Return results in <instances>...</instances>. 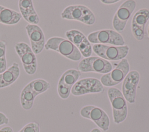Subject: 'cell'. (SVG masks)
Masks as SVG:
<instances>
[{
    "instance_id": "6da1fadb",
    "label": "cell",
    "mask_w": 149,
    "mask_h": 132,
    "mask_svg": "<svg viewBox=\"0 0 149 132\" xmlns=\"http://www.w3.org/2000/svg\"><path fill=\"white\" fill-rule=\"evenodd\" d=\"M44 48L56 51L73 61H78L81 58V54L79 49L70 41L62 37L49 38L45 42Z\"/></svg>"
},
{
    "instance_id": "7a4b0ae2",
    "label": "cell",
    "mask_w": 149,
    "mask_h": 132,
    "mask_svg": "<svg viewBox=\"0 0 149 132\" xmlns=\"http://www.w3.org/2000/svg\"><path fill=\"white\" fill-rule=\"evenodd\" d=\"M107 95L112 107L113 122L116 124H120L126 120L127 116V101L122 92L115 87H109Z\"/></svg>"
},
{
    "instance_id": "3957f363",
    "label": "cell",
    "mask_w": 149,
    "mask_h": 132,
    "mask_svg": "<svg viewBox=\"0 0 149 132\" xmlns=\"http://www.w3.org/2000/svg\"><path fill=\"white\" fill-rule=\"evenodd\" d=\"M61 16L63 19L77 20L87 26H91L95 22L93 12L83 5H73L66 7L61 12Z\"/></svg>"
},
{
    "instance_id": "277c9868",
    "label": "cell",
    "mask_w": 149,
    "mask_h": 132,
    "mask_svg": "<svg viewBox=\"0 0 149 132\" xmlns=\"http://www.w3.org/2000/svg\"><path fill=\"white\" fill-rule=\"evenodd\" d=\"M92 49L99 57L108 61H115L125 59L129 53V47L127 45L116 46L94 44L92 47Z\"/></svg>"
},
{
    "instance_id": "5b68a950",
    "label": "cell",
    "mask_w": 149,
    "mask_h": 132,
    "mask_svg": "<svg viewBox=\"0 0 149 132\" xmlns=\"http://www.w3.org/2000/svg\"><path fill=\"white\" fill-rule=\"evenodd\" d=\"M90 43L94 44L112 45L116 46L125 45V41L122 35L115 30L104 29L92 32L87 35Z\"/></svg>"
},
{
    "instance_id": "8992f818",
    "label": "cell",
    "mask_w": 149,
    "mask_h": 132,
    "mask_svg": "<svg viewBox=\"0 0 149 132\" xmlns=\"http://www.w3.org/2000/svg\"><path fill=\"white\" fill-rule=\"evenodd\" d=\"M15 49L25 72L29 75L35 74L37 69V60L31 47L24 42H18L15 45Z\"/></svg>"
},
{
    "instance_id": "52a82bcc",
    "label": "cell",
    "mask_w": 149,
    "mask_h": 132,
    "mask_svg": "<svg viewBox=\"0 0 149 132\" xmlns=\"http://www.w3.org/2000/svg\"><path fill=\"white\" fill-rule=\"evenodd\" d=\"M80 115L83 118L93 122L102 131H107L109 130V117L101 108L94 105H86L80 110Z\"/></svg>"
},
{
    "instance_id": "ba28073f",
    "label": "cell",
    "mask_w": 149,
    "mask_h": 132,
    "mask_svg": "<svg viewBox=\"0 0 149 132\" xmlns=\"http://www.w3.org/2000/svg\"><path fill=\"white\" fill-rule=\"evenodd\" d=\"M112 69V65L110 62L99 56L84 58L80 61L77 66V70L81 73L95 72L105 74Z\"/></svg>"
},
{
    "instance_id": "9c48e42d",
    "label": "cell",
    "mask_w": 149,
    "mask_h": 132,
    "mask_svg": "<svg viewBox=\"0 0 149 132\" xmlns=\"http://www.w3.org/2000/svg\"><path fill=\"white\" fill-rule=\"evenodd\" d=\"M129 70L130 65L127 59H123L111 72L103 74L100 80L104 86L113 87L123 81Z\"/></svg>"
},
{
    "instance_id": "30bf717a",
    "label": "cell",
    "mask_w": 149,
    "mask_h": 132,
    "mask_svg": "<svg viewBox=\"0 0 149 132\" xmlns=\"http://www.w3.org/2000/svg\"><path fill=\"white\" fill-rule=\"evenodd\" d=\"M136 7V2L133 0L125 1L119 6L112 19V26L116 31L119 33L124 30Z\"/></svg>"
},
{
    "instance_id": "8fae6325",
    "label": "cell",
    "mask_w": 149,
    "mask_h": 132,
    "mask_svg": "<svg viewBox=\"0 0 149 132\" xmlns=\"http://www.w3.org/2000/svg\"><path fill=\"white\" fill-rule=\"evenodd\" d=\"M104 86L100 80L94 77H86L79 80L73 86L71 93L74 96H81L87 94L102 93Z\"/></svg>"
},
{
    "instance_id": "7c38bea8",
    "label": "cell",
    "mask_w": 149,
    "mask_h": 132,
    "mask_svg": "<svg viewBox=\"0 0 149 132\" xmlns=\"http://www.w3.org/2000/svg\"><path fill=\"white\" fill-rule=\"evenodd\" d=\"M65 35L68 40L79 49L81 56L84 58L91 56L93 52L91 43L82 32L76 29L70 30L66 31Z\"/></svg>"
},
{
    "instance_id": "4fadbf2b",
    "label": "cell",
    "mask_w": 149,
    "mask_h": 132,
    "mask_svg": "<svg viewBox=\"0 0 149 132\" xmlns=\"http://www.w3.org/2000/svg\"><path fill=\"white\" fill-rule=\"evenodd\" d=\"M140 76L137 70H132L128 73L122 81V93L130 104H134L136 101V90L138 86Z\"/></svg>"
},
{
    "instance_id": "5bb4252c",
    "label": "cell",
    "mask_w": 149,
    "mask_h": 132,
    "mask_svg": "<svg viewBox=\"0 0 149 132\" xmlns=\"http://www.w3.org/2000/svg\"><path fill=\"white\" fill-rule=\"evenodd\" d=\"M25 29L30 42V47L36 54L40 53L44 49L45 44L44 33L38 25L27 24Z\"/></svg>"
},
{
    "instance_id": "9a60e30c",
    "label": "cell",
    "mask_w": 149,
    "mask_h": 132,
    "mask_svg": "<svg viewBox=\"0 0 149 132\" xmlns=\"http://www.w3.org/2000/svg\"><path fill=\"white\" fill-rule=\"evenodd\" d=\"M149 20V9L143 8L137 11L133 15L131 22V30L134 37L139 41L143 39L145 27Z\"/></svg>"
},
{
    "instance_id": "2e32d148",
    "label": "cell",
    "mask_w": 149,
    "mask_h": 132,
    "mask_svg": "<svg viewBox=\"0 0 149 132\" xmlns=\"http://www.w3.org/2000/svg\"><path fill=\"white\" fill-rule=\"evenodd\" d=\"M20 74L19 64L15 62L4 72L0 74V88L9 87L13 84L19 78Z\"/></svg>"
},
{
    "instance_id": "e0dca14e",
    "label": "cell",
    "mask_w": 149,
    "mask_h": 132,
    "mask_svg": "<svg viewBox=\"0 0 149 132\" xmlns=\"http://www.w3.org/2000/svg\"><path fill=\"white\" fill-rule=\"evenodd\" d=\"M22 18L20 12L0 5V23L14 25L18 23Z\"/></svg>"
},
{
    "instance_id": "ac0fdd59",
    "label": "cell",
    "mask_w": 149,
    "mask_h": 132,
    "mask_svg": "<svg viewBox=\"0 0 149 132\" xmlns=\"http://www.w3.org/2000/svg\"><path fill=\"white\" fill-rule=\"evenodd\" d=\"M81 74V73L77 69H68L61 75L58 85L72 90L73 86L79 80Z\"/></svg>"
},
{
    "instance_id": "d6986e66",
    "label": "cell",
    "mask_w": 149,
    "mask_h": 132,
    "mask_svg": "<svg viewBox=\"0 0 149 132\" xmlns=\"http://www.w3.org/2000/svg\"><path fill=\"white\" fill-rule=\"evenodd\" d=\"M37 96V95L32 91L28 84H26L22 90L20 94V101L22 108L26 110L31 109Z\"/></svg>"
},
{
    "instance_id": "ffe728a7",
    "label": "cell",
    "mask_w": 149,
    "mask_h": 132,
    "mask_svg": "<svg viewBox=\"0 0 149 132\" xmlns=\"http://www.w3.org/2000/svg\"><path fill=\"white\" fill-rule=\"evenodd\" d=\"M28 85L37 95L45 92L51 87L49 83L42 79H34L29 82Z\"/></svg>"
},
{
    "instance_id": "44dd1931",
    "label": "cell",
    "mask_w": 149,
    "mask_h": 132,
    "mask_svg": "<svg viewBox=\"0 0 149 132\" xmlns=\"http://www.w3.org/2000/svg\"><path fill=\"white\" fill-rule=\"evenodd\" d=\"M18 6L22 17L36 11L31 0H20L18 2Z\"/></svg>"
},
{
    "instance_id": "7402d4cb",
    "label": "cell",
    "mask_w": 149,
    "mask_h": 132,
    "mask_svg": "<svg viewBox=\"0 0 149 132\" xmlns=\"http://www.w3.org/2000/svg\"><path fill=\"white\" fill-rule=\"evenodd\" d=\"M18 132H40V125L37 122H30L26 124Z\"/></svg>"
},
{
    "instance_id": "603a6c76",
    "label": "cell",
    "mask_w": 149,
    "mask_h": 132,
    "mask_svg": "<svg viewBox=\"0 0 149 132\" xmlns=\"http://www.w3.org/2000/svg\"><path fill=\"white\" fill-rule=\"evenodd\" d=\"M23 17L29 24L38 25V23L40 22L39 16L36 11L32 12Z\"/></svg>"
},
{
    "instance_id": "cb8c5ba5",
    "label": "cell",
    "mask_w": 149,
    "mask_h": 132,
    "mask_svg": "<svg viewBox=\"0 0 149 132\" xmlns=\"http://www.w3.org/2000/svg\"><path fill=\"white\" fill-rule=\"evenodd\" d=\"M6 44L3 41H0V58H6Z\"/></svg>"
},
{
    "instance_id": "d4e9b609",
    "label": "cell",
    "mask_w": 149,
    "mask_h": 132,
    "mask_svg": "<svg viewBox=\"0 0 149 132\" xmlns=\"http://www.w3.org/2000/svg\"><path fill=\"white\" fill-rule=\"evenodd\" d=\"M7 69V61L6 58H0V74Z\"/></svg>"
},
{
    "instance_id": "484cf974",
    "label": "cell",
    "mask_w": 149,
    "mask_h": 132,
    "mask_svg": "<svg viewBox=\"0 0 149 132\" xmlns=\"http://www.w3.org/2000/svg\"><path fill=\"white\" fill-rule=\"evenodd\" d=\"M9 120L8 117L2 112H0V126L4 124H8L9 123Z\"/></svg>"
},
{
    "instance_id": "4316f807",
    "label": "cell",
    "mask_w": 149,
    "mask_h": 132,
    "mask_svg": "<svg viewBox=\"0 0 149 132\" xmlns=\"http://www.w3.org/2000/svg\"><path fill=\"white\" fill-rule=\"evenodd\" d=\"M0 132H13V131L11 127L5 126L0 129Z\"/></svg>"
},
{
    "instance_id": "83f0119b",
    "label": "cell",
    "mask_w": 149,
    "mask_h": 132,
    "mask_svg": "<svg viewBox=\"0 0 149 132\" xmlns=\"http://www.w3.org/2000/svg\"><path fill=\"white\" fill-rule=\"evenodd\" d=\"M101 2H102V3L109 5V4L115 3L116 2H119V0H101Z\"/></svg>"
},
{
    "instance_id": "f1b7e54d",
    "label": "cell",
    "mask_w": 149,
    "mask_h": 132,
    "mask_svg": "<svg viewBox=\"0 0 149 132\" xmlns=\"http://www.w3.org/2000/svg\"><path fill=\"white\" fill-rule=\"evenodd\" d=\"M90 132H101V131L98 128H94L90 131Z\"/></svg>"
},
{
    "instance_id": "f546056e",
    "label": "cell",
    "mask_w": 149,
    "mask_h": 132,
    "mask_svg": "<svg viewBox=\"0 0 149 132\" xmlns=\"http://www.w3.org/2000/svg\"><path fill=\"white\" fill-rule=\"evenodd\" d=\"M147 35L149 37V24H148V28H147Z\"/></svg>"
}]
</instances>
